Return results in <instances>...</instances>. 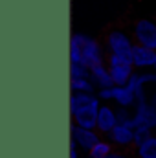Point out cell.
Here are the masks:
<instances>
[{
  "label": "cell",
  "mask_w": 156,
  "mask_h": 158,
  "mask_svg": "<svg viewBox=\"0 0 156 158\" xmlns=\"http://www.w3.org/2000/svg\"><path fill=\"white\" fill-rule=\"evenodd\" d=\"M109 158H130V153H125V151H112V155Z\"/></svg>",
  "instance_id": "obj_23"
},
{
  "label": "cell",
  "mask_w": 156,
  "mask_h": 158,
  "mask_svg": "<svg viewBox=\"0 0 156 158\" xmlns=\"http://www.w3.org/2000/svg\"><path fill=\"white\" fill-rule=\"evenodd\" d=\"M105 138L112 143V147H114L116 151H125V153H129V151H134V147H136L134 129L129 127V125H117L116 129H114L110 134H107Z\"/></svg>",
  "instance_id": "obj_6"
},
{
  "label": "cell",
  "mask_w": 156,
  "mask_h": 158,
  "mask_svg": "<svg viewBox=\"0 0 156 158\" xmlns=\"http://www.w3.org/2000/svg\"><path fill=\"white\" fill-rule=\"evenodd\" d=\"M70 79H90V68L81 63H70Z\"/></svg>",
  "instance_id": "obj_18"
},
{
  "label": "cell",
  "mask_w": 156,
  "mask_h": 158,
  "mask_svg": "<svg viewBox=\"0 0 156 158\" xmlns=\"http://www.w3.org/2000/svg\"><path fill=\"white\" fill-rule=\"evenodd\" d=\"M116 116L119 125H129L134 129L132 125V118H134V109H123V107H116Z\"/></svg>",
  "instance_id": "obj_17"
},
{
  "label": "cell",
  "mask_w": 156,
  "mask_h": 158,
  "mask_svg": "<svg viewBox=\"0 0 156 158\" xmlns=\"http://www.w3.org/2000/svg\"><path fill=\"white\" fill-rule=\"evenodd\" d=\"M149 105H151V107H154V109H156V90H153V92H149Z\"/></svg>",
  "instance_id": "obj_24"
},
{
  "label": "cell",
  "mask_w": 156,
  "mask_h": 158,
  "mask_svg": "<svg viewBox=\"0 0 156 158\" xmlns=\"http://www.w3.org/2000/svg\"><path fill=\"white\" fill-rule=\"evenodd\" d=\"M97 112H99V107H84V109H79L76 114H72V123L83 127V129H96L97 125Z\"/></svg>",
  "instance_id": "obj_11"
},
{
  "label": "cell",
  "mask_w": 156,
  "mask_h": 158,
  "mask_svg": "<svg viewBox=\"0 0 156 158\" xmlns=\"http://www.w3.org/2000/svg\"><path fill=\"white\" fill-rule=\"evenodd\" d=\"M154 134H156L154 131H151V129H147V127H136V129H134V140H136V145L147 142V140H149L151 136H154Z\"/></svg>",
  "instance_id": "obj_19"
},
{
  "label": "cell",
  "mask_w": 156,
  "mask_h": 158,
  "mask_svg": "<svg viewBox=\"0 0 156 158\" xmlns=\"http://www.w3.org/2000/svg\"><path fill=\"white\" fill-rule=\"evenodd\" d=\"M114 103H116V107L134 109L136 107V94L129 86H114Z\"/></svg>",
  "instance_id": "obj_13"
},
{
  "label": "cell",
  "mask_w": 156,
  "mask_h": 158,
  "mask_svg": "<svg viewBox=\"0 0 156 158\" xmlns=\"http://www.w3.org/2000/svg\"><path fill=\"white\" fill-rule=\"evenodd\" d=\"M130 35L136 44L145 46L149 50H156V19L143 17L132 22Z\"/></svg>",
  "instance_id": "obj_3"
},
{
  "label": "cell",
  "mask_w": 156,
  "mask_h": 158,
  "mask_svg": "<svg viewBox=\"0 0 156 158\" xmlns=\"http://www.w3.org/2000/svg\"><path fill=\"white\" fill-rule=\"evenodd\" d=\"M103 103L99 101V98L94 94H72L70 96V116L76 114L79 109L84 107H101Z\"/></svg>",
  "instance_id": "obj_12"
},
{
  "label": "cell",
  "mask_w": 156,
  "mask_h": 158,
  "mask_svg": "<svg viewBox=\"0 0 156 158\" xmlns=\"http://www.w3.org/2000/svg\"><path fill=\"white\" fill-rule=\"evenodd\" d=\"M107 66H109V72L112 76L114 86H127L129 85V81L134 74V66L130 61H125L116 55H107Z\"/></svg>",
  "instance_id": "obj_4"
},
{
  "label": "cell",
  "mask_w": 156,
  "mask_h": 158,
  "mask_svg": "<svg viewBox=\"0 0 156 158\" xmlns=\"http://www.w3.org/2000/svg\"><path fill=\"white\" fill-rule=\"evenodd\" d=\"M132 125L136 127H147L156 132V109L151 107L149 103L143 105H136L134 107V118H132Z\"/></svg>",
  "instance_id": "obj_9"
},
{
  "label": "cell",
  "mask_w": 156,
  "mask_h": 158,
  "mask_svg": "<svg viewBox=\"0 0 156 158\" xmlns=\"http://www.w3.org/2000/svg\"><path fill=\"white\" fill-rule=\"evenodd\" d=\"M112 151H114L112 143H110L107 138H103L99 143H96V145L92 147V151L88 153V158H109L112 155Z\"/></svg>",
  "instance_id": "obj_15"
},
{
  "label": "cell",
  "mask_w": 156,
  "mask_h": 158,
  "mask_svg": "<svg viewBox=\"0 0 156 158\" xmlns=\"http://www.w3.org/2000/svg\"><path fill=\"white\" fill-rule=\"evenodd\" d=\"M154 72H156V68H154Z\"/></svg>",
  "instance_id": "obj_25"
},
{
  "label": "cell",
  "mask_w": 156,
  "mask_h": 158,
  "mask_svg": "<svg viewBox=\"0 0 156 158\" xmlns=\"http://www.w3.org/2000/svg\"><path fill=\"white\" fill-rule=\"evenodd\" d=\"M70 90L72 94H94L96 86L90 79H70Z\"/></svg>",
  "instance_id": "obj_16"
},
{
  "label": "cell",
  "mask_w": 156,
  "mask_h": 158,
  "mask_svg": "<svg viewBox=\"0 0 156 158\" xmlns=\"http://www.w3.org/2000/svg\"><path fill=\"white\" fill-rule=\"evenodd\" d=\"M96 96L99 98L101 103H110V101H114V88H101L96 92Z\"/></svg>",
  "instance_id": "obj_21"
},
{
  "label": "cell",
  "mask_w": 156,
  "mask_h": 158,
  "mask_svg": "<svg viewBox=\"0 0 156 158\" xmlns=\"http://www.w3.org/2000/svg\"><path fill=\"white\" fill-rule=\"evenodd\" d=\"M70 63H81L86 68L107 63V50L103 42L81 31L72 33L70 37Z\"/></svg>",
  "instance_id": "obj_1"
},
{
  "label": "cell",
  "mask_w": 156,
  "mask_h": 158,
  "mask_svg": "<svg viewBox=\"0 0 156 158\" xmlns=\"http://www.w3.org/2000/svg\"><path fill=\"white\" fill-rule=\"evenodd\" d=\"M81 153H83V151L70 140V158H81Z\"/></svg>",
  "instance_id": "obj_22"
},
{
  "label": "cell",
  "mask_w": 156,
  "mask_h": 158,
  "mask_svg": "<svg viewBox=\"0 0 156 158\" xmlns=\"http://www.w3.org/2000/svg\"><path fill=\"white\" fill-rule=\"evenodd\" d=\"M70 140L77 145L83 153L88 155L92 151V147L103 140V136L96 129H83V127H77V125L70 123Z\"/></svg>",
  "instance_id": "obj_5"
},
{
  "label": "cell",
  "mask_w": 156,
  "mask_h": 158,
  "mask_svg": "<svg viewBox=\"0 0 156 158\" xmlns=\"http://www.w3.org/2000/svg\"><path fill=\"white\" fill-rule=\"evenodd\" d=\"M103 46L107 50V55H116L125 61L132 63V50L136 46V42L130 35V30L112 26L103 33Z\"/></svg>",
  "instance_id": "obj_2"
},
{
  "label": "cell",
  "mask_w": 156,
  "mask_h": 158,
  "mask_svg": "<svg viewBox=\"0 0 156 158\" xmlns=\"http://www.w3.org/2000/svg\"><path fill=\"white\" fill-rule=\"evenodd\" d=\"M132 155L136 158H156V134L151 136L147 142L136 145L134 151H132Z\"/></svg>",
  "instance_id": "obj_14"
},
{
  "label": "cell",
  "mask_w": 156,
  "mask_h": 158,
  "mask_svg": "<svg viewBox=\"0 0 156 158\" xmlns=\"http://www.w3.org/2000/svg\"><path fill=\"white\" fill-rule=\"evenodd\" d=\"M132 66L138 72H147L156 68V50H149L145 46L136 44L132 50Z\"/></svg>",
  "instance_id": "obj_7"
},
{
  "label": "cell",
  "mask_w": 156,
  "mask_h": 158,
  "mask_svg": "<svg viewBox=\"0 0 156 158\" xmlns=\"http://www.w3.org/2000/svg\"><path fill=\"white\" fill-rule=\"evenodd\" d=\"M134 94L140 90V88H147L145 86V83H143V77H142V72H138V70H134V74H132V77L129 81V85H127Z\"/></svg>",
  "instance_id": "obj_20"
},
{
  "label": "cell",
  "mask_w": 156,
  "mask_h": 158,
  "mask_svg": "<svg viewBox=\"0 0 156 158\" xmlns=\"http://www.w3.org/2000/svg\"><path fill=\"white\" fill-rule=\"evenodd\" d=\"M90 81L96 86V92L101 90V88H114V81H112L110 72H109L107 63L96 64L94 68H90Z\"/></svg>",
  "instance_id": "obj_10"
},
{
  "label": "cell",
  "mask_w": 156,
  "mask_h": 158,
  "mask_svg": "<svg viewBox=\"0 0 156 158\" xmlns=\"http://www.w3.org/2000/svg\"><path fill=\"white\" fill-rule=\"evenodd\" d=\"M117 125V116H116V107H110L109 103H103L99 107V112H97V125H96V131L105 138L107 134H110Z\"/></svg>",
  "instance_id": "obj_8"
}]
</instances>
